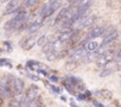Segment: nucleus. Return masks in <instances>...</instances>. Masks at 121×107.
I'll return each instance as SVG.
<instances>
[{"label":"nucleus","instance_id":"9d476101","mask_svg":"<svg viewBox=\"0 0 121 107\" xmlns=\"http://www.w3.org/2000/svg\"><path fill=\"white\" fill-rule=\"evenodd\" d=\"M86 55H87V52H86L84 48H78V49H76V50H75V51L73 52V55L70 56V60L77 63L78 61L83 60Z\"/></svg>","mask_w":121,"mask_h":107},{"label":"nucleus","instance_id":"f257e3e1","mask_svg":"<svg viewBox=\"0 0 121 107\" xmlns=\"http://www.w3.org/2000/svg\"><path fill=\"white\" fill-rule=\"evenodd\" d=\"M62 4L63 1L62 0H51L50 3L45 4L42 9V12H40V17L45 20L48 18H50L59 7H62Z\"/></svg>","mask_w":121,"mask_h":107},{"label":"nucleus","instance_id":"2eb2a0df","mask_svg":"<svg viewBox=\"0 0 121 107\" xmlns=\"http://www.w3.org/2000/svg\"><path fill=\"white\" fill-rule=\"evenodd\" d=\"M46 60L48 61H56L57 58H59V51H56V50H51L49 52H46V55H45Z\"/></svg>","mask_w":121,"mask_h":107},{"label":"nucleus","instance_id":"473e14b6","mask_svg":"<svg viewBox=\"0 0 121 107\" xmlns=\"http://www.w3.org/2000/svg\"><path fill=\"white\" fill-rule=\"evenodd\" d=\"M120 85H121V81H120Z\"/></svg>","mask_w":121,"mask_h":107},{"label":"nucleus","instance_id":"aec40b11","mask_svg":"<svg viewBox=\"0 0 121 107\" xmlns=\"http://www.w3.org/2000/svg\"><path fill=\"white\" fill-rule=\"evenodd\" d=\"M45 43H46V36H45V35L39 36V37L37 38V40H36V45H38V46H43Z\"/></svg>","mask_w":121,"mask_h":107},{"label":"nucleus","instance_id":"423d86ee","mask_svg":"<svg viewBox=\"0 0 121 107\" xmlns=\"http://www.w3.org/2000/svg\"><path fill=\"white\" fill-rule=\"evenodd\" d=\"M24 94V81L22 79L14 77L13 80V90H12V96L13 95H20Z\"/></svg>","mask_w":121,"mask_h":107},{"label":"nucleus","instance_id":"dca6fc26","mask_svg":"<svg viewBox=\"0 0 121 107\" xmlns=\"http://www.w3.org/2000/svg\"><path fill=\"white\" fill-rule=\"evenodd\" d=\"M68 9L69 7H62V10L59 11V13H58V16H57V18L55 20V24H60L62 23V20L64 19V17H65V14L68 12Z\"/></svg>","mask_w":121,"mask_h":107},{"label":"nucleus","instance_id":"39448f33","mask_svg":"<svg viewBox=\"0 0 121 107\" xmlns=\"http://www.w3.org/2000/svg\"><path fill=\"white\" fill-rule=\"evenodd\" d=\"M0 93H1L4 99H9L12 96L11 93V88H10V82H9V77H3L0 80Z\"/></svg>","mask_w":121,"mask_h":107},{"label":"nucleus","instance_id":"c756f323","mask_svg":"<svg viewBox=\"0 0 121 107\" xmlns=\"http://www.w3.org/2000/svg\"><path fill=\"white\" fill-rule=\"evenodd\" d=\"M50 79H51L52 81H55V82L57 81V77H56V76H50Z\"/></svg>","mask_w":121,"mask_h":107},{"label":"nucleus","instance_id":"ddd939ff","mask_svg":"<svg viewBox=\"0 0 121 107\" xmlns=\"http://www.w3.org/2000/svg\"><path fill=\"white\" fill-rule=\"evenodd\" d=\"M96 16H86L82 18V27H88V26H91L95 22H96Z\"/></svg>","mask_w":121,"mask_h":107},{"label":"nucleus","instance_id":"a211bd4d","mask_svg":"<svg viewBox=\"0 0 121 107\" xmlns=\"http://www.w3.org/2000/svg\"><path fill=\"white\" fill-rule=\"evenodd\" d=\"M42 50H43L44 54H46V52L53 50V42H46V43L42 46Z\"/></svg>","mask_w":121,"mask_h":107},{"label":"nucleus","instance_id":"6e6552de","mask_svg":"<svg viewBox=\"0 0 121 107\" xmlns=\"http://www.w3.org/2000/svg\"><path fill=\"white\" fill-rule=\"evenodd\" d=\"M104 33H106V29H104V27H102V26H94V27L89 31L87 38H88V39H94V38H97V37L103 36Z\"/></svg>","mask_w":121,"mask_h":107},{"label":"nucleus","instance_id":"0eeeda50","mask_svg":"<svg viewBox=\"0 0 121 107\" xmlns=\"http://www.w3.org/2000/svg\"><path fill=\"white\" fill-rule=\"evenodd\" d=\"M75 31H71L70 29H63L62 30V33L58 36V40L62 43V44H65V43H69L74 36Z\"/></svg>","mask_w":121,"mask_h":107},{"label":"nucleus","instance_id":"412c9836","mask_svg":"<svg viewBox=\"0 0 121 107\" xmlns=\"http://www.w3.org/2000/svg\"><path fill=\"white\" fill-rule=\"evenodd\" d=\"M75 67H76V62H74V61H71V60H69V61L64 64V68H65L67 70H73V69H75Z\"/></svg>","mask_w":121,"mask_h":107},{"label":"nucleus","instance_id":"4be33fe9","mask_svg":"<svg viewBox=\"0 0 121 107\" xmlns=\"http://www.w3.org/2000/svg\"><path fill=\"white\" fill-rule=\"evenodd\" d=\"M110 74H113V69H103V70L99 74V76H100V77H106V76H109Z\"/></svg>","mask_w":121,"mask_h":107},{"label":"nucleus","instance_id":"20e7f679","mask_svg":"<svg viewBox=\"0 0 121 107\" xmlns=\"http://www.w3.org/2000/svg\"><path fill=\"white\" fill-rule=\"evenodd\" d=\"M114 60V52L112 50H107L103 55H101L97 60H96V66L99 68H103L107 64H109L112 61Z\"/></svg>","mask_w":121,"mask_h":107},{"label":"nucleus","instance_id":"b1692460","mask_svg":"<svg viewBox=\"0 0 121 107\" xmlns=\"http://www.w3.org/2000/svg\"><path fill=\"white\" fill-rule=\"evenodd\" d=\"M26 75H27L31 80H33V81H39V77H38L37 75H33V74H31V73H27Z\"/></svg>","mask_w":121,"mask_h":107},{"label":"nucleus","instance_id":"4468645a","mask_svg":"<svg viewBox=\"0 0 121 107\" xmlns=\"http://www.w3.org/2000/svg\"><path fill=\"white\" fill-rule=\"evenodd\" d=\"M99 46H100V45H99L97 42H95V40H90V39H89V40L84 44V50L91 52V51H95Z\"/></svg>","mask_w":121,"mask_h":107},{"label":"nucleus","instance_id":"f8f14e48","mask_svg":"<svg viewBox=\"0 0 121 107\" xmlns=\"http://www.w3.org/2000/svg\"><path fill=\"white\" fill-rule=\"evenodd\" d=\"M36 40H37V36H30V37H27L24 42H23V44H22V48L24 49V50H31L35 45H36Z\"/></svg>","mask_w":121,"mask_h":107},{"label":"nucleus","instance_id":"cd10ccee","mask_svg":"<svg viewBox=\"0 0 121 107\" xmlns=\"http://www.w3.org/2000/svg\"><path fill=\"white\" fill-rule=\"evenodd\" d=\"M94 106H95V107H104L102 103H100V102H97V101H94Z\"/></svg>","mask_w":121,"mask_h":107},{"label":"nucleus","instance_id":"9b49d317","mask_svg":"<svg viewBox=\"0 0 121 107\" xmlns=\"http://www.w3.org/2000/svg\"><path fill=\"white\" fill-rule=\"evenodd\" d=\"M43 22H44V19L40 17L39 19H37L36 22H33L32 24H30V26L27 27V32L30 33V35H35L40 27H42V25H43Z\"/></svg>","mask_w":121,"mask_h":107},{"label":"nucleus","instance_id":"1a4fd4ad","mask_svg":"<svg viewBox=\"0 0 121 107\" xmlns=\"http://www.w3.org/2000/svg\"><path fill=\"white\" fill-rule=\"evenodd\" d=\"M103 36H104V37H103V40H102V45L106 46V45H108V44H110V43H113L114 40L117 39L119 32H117L116 30H113V31H110V32L104 33Z\"/></svg>","mask_w":121,"mask_h":107},{"label":"nucleus","instance_id":"72a5a7b5","mask_svg":"<svg viewBox=\"0 0 121 107\" xmlns=\"http://www.w3.org/2000/svg\"><path fill=\"white\" fill-rule=\"evenodd\" d=\"M0 1H1V0H0Z\"/></svg>","mask_w":121,"mask_h":107},{"label":"nucleus","instance_id":"393cba45","mask_svg":"<svg viewBox=\"0 0 121 107\" xmlns=\"http://www.w3.org/2000/svg\"><path fill=\"white\" fill-rule=\"evenodd\" d=\"M50 88H51V90H52L53 93H56V94H59V93H60V89H59L58 87H55V86H50Z\"/></svg>","mask_w":121,"mask_h":107},{"label":"nucleus","instance_id":"bb28decb","mask_svg":"<svg viewBox=\"0 0 121 107\" xmlns=\"http://www.w3.org/2000/svg\"><path fill=\"white\" fill-rule=\"evenodd\" d=\"M116 69H117V70H121V60H117V63H116Z\"/></svg>","mask_w":121,"mask_h":107},{"label":"nucleus","instance_id":"7c9ffc66","mask_svg":"<svg viewBox=\"0 0 121 107\" xmlns=\"http://www.w3.org/2000/svg\"><path fill=\"white\" fill-rule=\"evenodd\" d=\"M70 106H71V107H78L77 105H75V103H74V101H71V102H70Z\"/></svg>","mask_w":121,"mask_h":107},{"label":"nucleus","instance_id":"f03ea898","mask_svg":"<svg viewBox=\"0 0 121 107\" xmlns=\"http://www.w3.org/2000/svg\"><path fill=\"white\" fill-rule=\"evenodd\" d=\"M27 20V14L25 12H18V14L16 17H13L12 19H10L9 22H6L5 24V29L6 30H14V29H19L22 26L25 25Z\"/></svg>","mask_w":121,"mask_h":107},{"label":"nucleus","instance_id":"6ab92c4d","mask_svg":"<svg viewBox=\"0 0 121 107\" xmlns=\"http://www.w3.org/2000/svg\"><path fill=\"white\" fill-rule=\"evenodd\" d=\"M99 93H100V95H101L102 98H104V99H112V96H113L112 92L108 90V89H102V90H100Z\"/></svg>","mask_w":121,"mask_h":107},{"label":"nucleus","instance_id":"5701e85b","mask_svg":"<svg viewBox=\"0 0 121 107\" xmlns=\"http://www.w3.org/2000/svg\"><path fill=\"white\" fill-rule=\"evenodd\" d=\"M39 1H40V0H26L25 6H26V7H33V6H36Z\"/></svg>","mask_w":121,"mask_h":107},{"label":"nucleus","instance_id":"f3484780","mask_svg":"<svg viewBox=\"0 0 121 107\" xmlns=\"http://www.w3.org/2000/svg\"><path fill=\"white\" fill-rule=\"evenodd\" d=\"M19 10V6H18V3L17 1H12L9 4L7 9H6V12L5 13H13V12H18Z\"/></svg>","mask_w":121,"mask_h":107},{"label":"nucleus","instance_id":"a878e982","mask_svg":"<svg viewBox=\"0 0 121 107\" xmlns=\"http://www.w3.org/2000/svg\"><path fill=\"white\" fill-rule=\"evenodd\" d=\"M114 57H115L116 60H121V49H120V50L116 52V55H115Z\"/></svg>","mask_w":121,"mask_h":107},{"label":"nucleus","instance_id":"7ed1b4c3","mask_svg":"<svg viewBox=\"0 0 121 107\" xmlns=\"http://www.w3.org/2000/svg\"><path fill=\"white\" fill-rule=\"evenodd\" d=\"M39 95H40V89H39L37 86H31V87L26 90L22 105H27V103L32 102L33 100H36L37 98H39Z\"/></svg>","mask_w":121,"mask_h":107},{"label":"nucleus","instance_id":"c85d7f7f","mask_svg":"<svg viewBox=\"0 0 121 107\" xmlns=\"http://www.w3.org/2000/svg\"><path fill=\"white\" fill-rule=\"evenodd\" d=\"M38 73H40V74H43L44 76H49V74H48L46 71H44V70H42V69H39V70H38Z\"/></svg>","mask_w":121,"mask_h":107},{"label":"nucleus","instance_id":"2f4dec72","mask_svg":"<svg viewBox=\"0 0 121 107\" xmlns=\"http://www.w3.org/2000/svg\"><path fill=\"white\" fill-rule=\"evenodd\" d=\"M37 107H45V106H44V105H43V103H40V105H38V106H37Z\"/></svg>","mask_w":121,"mask_h":107}]
</instances>
